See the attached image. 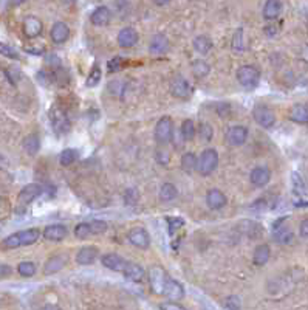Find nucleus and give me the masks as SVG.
<instances>
[{"label":"nucleus","instance_id":"f704fd0d","mask_svg":"<svg viewBox=\"0 0 308 310\" xmlns=\"http://www.w3.org/2000/svg\"><path fill=\"white\" fill-rule=\"evenodd\" d=\"M36 264L34 262H31V261H24V262H20L19 265H17V272H19V275L20 276H24V278H31V276H34L36 275Z\"/></svg>","mask_w":308,"mask_h":310},{"label":"nucleus","instance_id":"f3484780","mask_svg":"<svg viewBox=\"0 0 308 310\" xmlns=\"http://www.w3.org/2000/svg\"><path fill=\"white\" fill-rule=\"evenodd\" d=\"M42 30H44V25H42L40 19H37L36 16H30L24 21V33L27 37L34 39L42 33Z\"/></svg>","mask_w":308,"mask_h":310},{"label":"nucleus","instance_id":"6ab92c4d","mask_svg":"<svg viewBox=\"0 0 308 310\" xmlns=\"http://www.w3.org/2000/svg\"><path fill=\"white\" fill-rule=\"evenodd\" d=\"M99 255V250L96 247H84L76 253V262L79 265H92Z\"/></svg>","mask_w":308,"mask_h":310},{"label":"nucleus","instance_id":"58836bf2","mask_svg":"<svg viewBox=\"0 0 308 310\" xmlns=\"http://www.w3.org/2000/svg\"><path fill=\"white\" fill-rule=\"evenodd\" d=\"M197 133H198V137H200L201 141H211L212 137H214V130H212L211 124H208V123H201V124L198 126Z\"/></svg>","mask_w":308,"mask_h":310},{"label":"nucleus","instance_id":"aec40b11","mask_svg":"<svg viewBox=\"0 0 308 310\" xmlns=\"http://www.w3.org/2000/svg\"><path fill=\"white\" fill-rule=\"evenodd\" d=\"M110 19H112V11L107 7H98L90 16V22L95 27H106L110 24Z\"/></svg>","mask_w":308,"mask_h":310},{"label":"nucleus","instance_id":"864d4df0","mask_svg":"<svg viewBox=\"0 0 308 310\" xmlns=\"http://www.w3.org/2000/svg\"><path fill=\"white\" fill-rule=\"evenodd\" d=\"M152 2L155 4V5H166V4L171 2V0H152Z\"/></svg>","mask_w":308,"mask_h":310},{"label":"nucleus","instance_id":"4468645a","mask_svg":"<svg viewBox=\"0 0 308 310\" xmlns=\"http://www.w3.org/2000/svg\"><path fill=\"white\" fill-rule=\"evenodd\" d=\"M271 180V172L268 168H263V166H257L251 171L250 174V182L257 186V188H262L265 185H268Z\"/></svg>","mask_w":308,"mask_h":310},{"label":"nucleus","instance_id":"4d7b16f0","mask_svg":"<svg viewBox=\"0 0 308 310\" xmlns=\"http://www.w3.org/2000/svg\"><path fill=\"white\" fill-rule=\"evenodd\" d=\"M92 2H99V0H92Z\"/></svg>","mask_w":308,"mask_h":310},{"label":"nucleus","instance_id":"3c124183","mask_svg":"<svg viewBox=\"0 0 308 310\" xmlns=\"http://www.w3.org/2000/svg\"><path fill=\"white\" fill-rule=\"evenodd\" d=\"M122 61H124L122 57H115V59H112V61L109 62V70H110V71L118 70V68L121 67V62H122Z\"/></svg>","mask_w":308,"mask_h":310},{"label":"nucleus","instance_id":"2eb2a0df","mask_svg":"<svg viewBox=\"0 0 308 310\" xmlns=\"http://www.w3.org/2000/svg\"><path fill=\"white\" fill-rule=\"evenodd\" d=\"M40 194H42V186L37 183H30V185L24 186L22 191L19 192V202L24 205H28L33 200H36Z\"/></svg>","mask_w":308,"mask_h":310},{"label":"nucleus","instance_id":"4be33fe9","mask_svg":"<svg viewBox=\"0 0 308 310\" xmlns=\"http://www.w3.org/2000/svg\"><path fill=\"white\" fill-rule=\"evenodd\" d=\"M206 203L211 209H221L228 203V199L220 189H211L206 196Z\"/></svg>","mask_w":308,"mask_h":310},{"label":"nucleus","instance_id":"f03ea898","mask_svg":"<svg viewBox=\"0 0 308 310\" xmlns=\"http://www.w3.org/2000/svg\"><path fill=\"white\" fill-rule=\"evenodd\" d=\"M40 236L37 228H30L24 231H17L14 235H10L8 238L4 239V247L5 248H17V247H27L33 245Z\"/></svg>","mask_w":308,"mask_h":310},{"label":"nucleus","instance_id":"603ef678","mask_svg":"<svg viewBox=\"0 0 308 310\" xmlns=\"http://www.w3.org/2000/svg\"><path fill=\"white\" fill-rule=\"evenodd\" d=\"M277 33V28L274 27V25H268L266 28H265V34H268V36H274Z\"/></svg>","mask_w":308,"mask_h":310},{"label":"nucleus","instance_id":"6e6552de","mask_svg":"<svg viewBox=\"0 0 308 310\" xmlns=\"http://www.w3.org/2000/svg\"><path fill=\"white\" fill-rule=\"evenodd\" d=\"M253 117H254L256 123L265 129H271L276 124V115L266 106H256L253 110Z\"/></svg>","mask_w":308,"mask_h":310},{"label":"nucleus","instance_id":"c03bdc74","mask_svg":"<svg viewBox=\"0 0 308 310\" xmlns=\"http://www.w3.org/2000/svg\"><path fill=\"white\" fill-rule=\"evenodd\" d=\"M223 307L228 308V310H229V308H231V310H239V308L242 307V301H240V298L236 296V295L228 296L226 301H224V304H223Z\"/></svg>","mask_w":308,"mask_h":310},{"label":"nucleus","instance_id":"4c0bfd02","mask_svg":"<svg viewBox=\"0 0 308 310\" xmlns=\"http://www.w3.org/2000/svg\"><path fill=\"white\" fill-rule=\"evenodd\" d=\"M209 64L204 61H195L192 64V71L197 78H206L209 74Z\"/></svg>","mask_w":308,"mask_h":310},{"label":"nucleus","instance_id":"39448f33","mask_svg":"<svg viewBox=\"0 0 308 310\" xmlns=\"http://www.w3.org/2000/svg\"><path fill=\"white\" fill-rule=\"evenodd\" d=\"M174 137V121L169 117H163L158 120L155 126V140L160 144H166Z\"/></svg>","mask_w":308,"mask_h":310},{"label":"nucleus","instance_id":"5701e85b","mask_svg":"<svg viewBox=\"0 0 308 310\" xmlns=\"http://www.w3.org/2000/svg\"><path fill=\"white\" fill-rule=\"evenodd\" d=\"M50 36H51L53 42H56V44H64V42L68 39V36H70V28H68L67 24H64V22H56V24L51 27Z\"/></svg>","mask_w":308,"mask_h":310},{"label":"nucleus","instance_id":"423d86ee","mask_svg":"<svg viewBox=\"0 0 308 310\" xmlns=\"http://www.w3.org/2000/svg\"><path fill=\"white\" fill-rule=\"evenodd\" d=\"M248 137H250V130L245 126H233V127H229L224 133L226 143L229 146H234V147L245 144Z\"/></svg>","mask_w":308,"mask_h":310},{"label":"nucleus","instance_id":"a878e982","mask_svg":"<svg viewBox=\"0 0 308 310\" xmlns=\"http://www.w3.org/2000/svg\"><path fill=\"white\" fill-rule=\"evenodd\" d=\"M290 120L297 124H308V106L296 104L290 110Z\"/></svg>","mask_w":308,"mask_h":310},{"label":"nucleus","instance_id":"6e6d98bb","mask_svg":"<svg viewBox=\"0 0 308 310\" xmlns=\"http://www.w3.org/2000/svg\"><path fill=\"white\" fill-rule=\"evenodd\" d=\"M25 2V0H11V4L13 5H22Z\"/></svg>","mask_w":308,"mask_h":310},{"label":"nucleus","instance_id":"8fccbe9b","mask_svg":"<svg viewBox=\"0 0 308 310\" xmlns=\"http://www.w3.org/2000/svg\"><path fill=\"white\" fill-rule=\"evenodd\" d=\"M299 232L302 238H308V219L302 220L300 225H299Z\"/></svg>","mask_w":308,"mask_h":310},{"label":"nucleus","instance_id":"f8f14e48","mask_svg":"<svg viewBox=\"0 0 308 310\" xmlns=\"http://www.w3.org/2000/svg\"><path fill=\"white\" fill-rule=\"evenodd\" d=\"M283 220H285V217L280 219V220H277V222H274V225H273V232H274V241H276L277 244L286 245V244H291V242H293L294 235H293L291 229H288L286 226L280 225Z\"/></svg>","mask_w":308,"mask_h":310},{"label":"nucleus","instance_id":"393cba45","mask_svg":"<svg viewBox=\"0 0 308 310\" xmlns=\"http://www.w3.org/2000/svg\"><path fill=\"white\" fill-rule=\"evenodd\" d=\"M67 228L64 225H48L44 229V238L48 241H62L67 238Z\"/></svg>","mask_w":308,"mask_h":310},{"label":"nucleus","instance_id":"de8ad7c7","mask_svg":"<svg viewBox=\"0 0 308 310\" xmlns=\"http://www.w3.org/2000/svg\"><path fill=\"white\" fill-rule=\"evenodd\" d=\"M13 273V268L7 264H0V279H5V278H10Z\"/></svg>","mask_w":308,"mask_h":310},{"label":"nucleus","instance_id":"7ed1b4c3","mask_svg":"<svg viewBox=\"0 0 308 310\" xmlns=\"http://www.w3.org/2000/svg\"><path fill=\"white\" fill-rule=\"evenodd\" d=\"M237 81L245 89H256L260 81V71L253 65H243L236 73Z\"/></svg>","mask_w":308,"mask_h":310},{"label":"nucleus","instance_id":"37998d69","mask_svg":"<svg viewBox=\"0 0 308 310\" xmlns=\"http://www.w3.org/2000/svg\"><path fill=\"white\" fill-rule=\"evenodd\" d=\"M155 160L157 163H160L161 166H166L171 162V152L166 149H157L155 152Z\"/></svg>","mask_w":308,"mask_h":310},{"label":"nucleus","instance_id":"bb28decb","mask_svg":"<svg viewBox=\"0 0 308 310\" xmlns=\"http://www.w3.org/2000/svg\"><path fill=\"white\" fill-rule=\"evenodd\" d=\"M270 258H271V248L266 245V244H263V245H259L257 248H256V251H254V256H253V261H254V264L256 265H265L268 261H270Z\"/></svg>","mask_w":308,"mask_h":310},{"label":"nucleus","instance_id":"72a5a7b5","mask_svg":"<svg viewBox=\"0 0 308 310\" xmlns=\"http://www.w3.org/2000/svg\"><path fill=\"white\" fill-rule=\"evenodd\" d=\"M181 135L186 141H192L194 137L197 135V127L192 120H184L181 124Z\"/></svg>","mask_w":308,"mask_h":310},{"label":"nucleus","instance_id":"412c9836","mask_svg":"<svg viewBox=\"0 0 308 310\" xmlns=\"http://www.w3.org/2000/svg\"><path fill=\"white\" fill-rule=\"evenodd\" d=\"M262 14L266 21H274L282 14V2L280 0H266Z\"/></svg>","mask_w":308,"mask_h":310},{"label":"nucleus","instance_id":"cd10ccee","mask_svg":"<svg viewBox=\"0 0 308 310\" xmlns=\"http://www.w3.org/2000/svg\"><path fill=\"white\" fill-rule=\"evenodd\" d=\"M24 149L28 155H36L39 150H40V140H39V135L36 133H31L28 137H25L24 140Z\"/></svg>","mask_w":308,"mask_h":310},{"label":"nucleus","instance_id":"c85d7f7f","mask_svg":"<svg viewBox=\"0 0 308 310\" xmlns=\"http://www.w3.org/2000/svg\"><path fill=\"white\" fill-rule=\"evenodd\" d=\"M178 196V189L174 183H163L160 188V199L163 202H172Z\"/></svg>","mask_w":308,"mask_h":310},{"label":"nucleus","instance_id":"a19ab883","mask_svg":"<svg viewBox=\"0 0 308 310\" xmlns=\"http://www.w3.org/2000/svg\"><path fill=\"white\" fill-rule=\"evenodd\" d=\"M90 223V229H92V235H102V232L107 231L109 225L104 220H92Z\"/></svg>","mask_w":308,"mask_h":310},{"label":"nucleus","instance_id":"7c9ffc66","mask_svg":"<svg viewBox=\"0 0 308 310\" xmlns=\"http://www.w3.org/2000/svg\"><path fill=\"white\" fill-rule=\"evenodd\" d=\"M197 166H198V159L192 152H188L181 157V169L186 171V172H194L197 171Z\"/></svg>","mask_w":308,"mask_h":310},{"label":"nucleus","instance_id":"a211bd4d","mask_svg":"<svg viewBox=\"0 0 308 310\" xmlns=\"http://www.w3.org/2000/svg\"><path fill=\"white\" fill-rule=\"evenodd\" d=\"M163 295H166V296H168L169 299H172V301H178V299H181V298L184 296V287H183L178 281L169 278V279H166Z\"/></svg>","mask_w":308,"mask_h":310},{"label":"nucleus","instance_id":"c9c22d12","mask_svg":"<svg viewBox=\"0 0 308 310\" xmlns=\"http://www.w3.org/2000/svg\"><path fill=\"white\" fill-rule=\"evenodd\" d=\"M291 183H293V191H294L297 196H305V194H306V186H305L302 177H300L297 172H293V176H291Z\"/></svg>","mask_w":308,"mask_h":310},{"label":"nucleus","instance_id":"49530a36","mask_svg":"<svg viewBox=\"0 0 308 310\" xmlns=\"http://www.w3.org/2000/svg\"><path fill=\"white\" fill-rule=\"evenodd\" d=\"M0 54L5 56V57H10V59H19L20 57L19 53L7 44H0Z\"/></svg>","mask_w":308,"mask_h":310},{"label":"nucleus","instance_id":"09e8293b","mask_svg":"<svg viewBox=\"0 0 308 310\" xmlns=\"http://www.w3.org/2000/svg\"><path fill=\"white\" fill-rule=\"evenodd\" d=\"M160 308H163V310H181L183 308V305L181 304H177V302H165V304H161L160 305Z\"/></svg>","mask_w":308,"mask_h":310},{"label":"nucleus","instance_id":"ddd939ff","mask_svg":"<svg viewBox=\"0 0 308 310\" xmlns=\"http://www.w3.org/2000/svg\"><path fill=\"white\" fill-rule=\"evenodd\" d=\"M139 41V36H138V31L135 28H122L118 34V45L122 47V48H132L138 44Z\"/></svg>","mask_w":308,"mask_h":310},{"label":"nucleus","instance_id":"20e7f679","mask_svg":"<svg viewBox=\"0 0 308 310\" xmlns=\"http://www.w3.org/2000/svg\"><path fill=\"white\" fill-rule=\"evenodd\" d=\"M218 166V153L214 149H206L201 152V155L198 157V166L197 171L201 176H209L212 174Z\"/></svg>","mask_w":308,"mask_h":310},{"label":"nucleus","instance_id":"0eeeda50","mask_svg":"<svg viewBox=\"0 0 308 310\" xmlns=\"http://www.w3.org/2000/svg\"><path fill=\"white\" fill-rule=\"evenodd\" d=\"M171 93L175 98L186 100L192 95V87L184 76L177 74L175 78H172V81H171Z\"/></svg>","mask_w":308,"mask_h":310},{"label":"nucleus","instance_id":"9d476101","mask_svg":"<svg viewBox=\"0 0 308 310\" xmlns=\"http://www.w3.org/2000/svg\"><path fill=\"white\" fill-rule=\"evenodd\" d=\"M127 238H129V242H130L132 245L138 247V248L146 250V248L150 247V235L147 232V229H144V228H141V226L130 229V232H129Z\"/></svg>","mask_w":308,"mask_h":310},{"label":"nucleus","instance_id":"5fc2aeb1","mask_svg":"<svg viewBox=\"0 0 308 310\" xmlns=\"http://www.w3.org/2000/svg\"><path fill=\"white\" fill-rule=\"evenodd\" d=\"M76 2H78V0H64L65 5H74Z\"/></svg>","mask_w":308,"mask_h":310},{"label":"nucleus","instance_id":"dca6fc26","mask_svg":"<svg viewBox=\"0 0 308 310\" xmlns=\"http://www.w3.org/2000/svg\"><path fill=\"white\" fill-rule=\"evenodd\" d=\"M169 50V41L165 34H157L153 36V39L150 41V45H149V51L150 54L153 56H161V54H166Z\"/></svg>","mask_w":308,"mask_h":310},{"label":"nucleus","instance_id":"79ce46f5","mask_svg":"<svg viewBox=\"0 0 308 310\" xmlns=\"http://www.w3.org/2000/svg\"><path fill=\"white\" fill-rule=\"evenodd\" d=\"M139 200V192L136 188H129L126 192H124V202L126 205H136Z\"/></svg>","mask_w":308,"mask_h":310},{"label":"nucleus","instance_id":"e433bc0d","mask_svg":"<svg viewBox=\"0 0 308 310\" xmlns=\"http://www.w3.org/2000/svg\"><path fill=\"white\" fill-rule=\"evenodd\" d=\"M74 236L78 239H87L89 236H92V229H90V223L89 222H81L76 225L74 228Z\"/></svg>","mask_w":308,"mask_h":310},{"label":"nucleus","instance_id":"c756f323","mask_svg":"<svg viewBox=\"0 0 308 310\" xmlns=\"http://www.w3.org/2000/svg\"><path fill=\"white\" fill-rule=\"evenodd\" d=\"M194 48L200 54H208L212 50V41L208 36H197L194 39Z\"/></svg>","mask_w":308,"mask_h":310},{"label":"nucleus","instance_id":"b1692460","mask_svg":"<svg viewBox=\"0 0 308 310\" xmlns=\"http://www.w3.org/2000/svg\"><path fill=\"white\" fill-rule=\"evenodd\" d=\"M67 264V258L62 256V255H56V256H51L47 262H45V267H44V273L45 275H53V273H57L60 272Z\"/></svg>","mask_w":308,"mask_h":310},{"label":"nucleus","instance_id":"ea45409f","mask_svg":"<svg viewBox=\"0 0 308 310\" xmlns=\"http://www.w3.org/2000/svg\"><path fill=\"white\" fill-rule=\"evenodd\" d=\"M101 76H102L101 68H99L98 65H95V67L92 68L89 78H87V87H95V86H98L99 81H101Z\"/></svg>","mask_w":308,"mask_h":310},{"label":"nucleus","instance_id":"f257e3e1","mask_svg":"<svg viewBox=\"0 0 308 310\" xmlns=\"http://www.w3.org/2000/svg\"><path fill=\"white\" fill-rule=\"evenodd\" d=\"M101 262H102V265L107 267L109 270L122 273L127 279H130V281H133V282H139V281H142L144 276H146V272H144L142 267H139L138 264L130 262V261H127V259H124L122 256L115 255V253L104 255V256L101 258Z\"/></svg>","mask_w":308,"mask_h":310},{"label":"nucleus","instance_id":"9b49d317","mask_svg":"<svg viewBox=\"0 0 308 310\" xmlns=\"http://www.w3.org/2000/svg\"><path fill=\"white\" fill-rule=\"evenodd\" d=\"M50 118H51V123H53V127L57 133H65L68 129H70V121H68V117L67 113L59 109V107H54L51 112H50Z\"/></svg>","mask_w":308,"mask_h":310},{"label":"nucleus","instance_id":"1a4fd4ad","mask_svg":"<svg viewBox=\"0 0 308 310\" xmlns=\"http://www.w3.org/2000/svg\"><path fill=\"white\" fill-rule=\"evenodd\" d=\"M166 272L161 267H152L149 270V282L153 290V293L163 295L165 292V284H166Z\"/></svg>","mask_w":308,"mask_h":310},{"label":"nucleus","instance_id":"473e14b6","mask_svg":"<svg viewBox=\"0 0 308 310\" xmlns=\"http://www.w3.org/2000/svg\"><path fill=\"white\" fill-rule=\"evenodd\" d=\"M231 48H233L236 53H243L247 45H245V34L242 30H237L233 36V41H231Z\"/></svg>","mask_w":308,"mask_h":310},{"label":"nucleus","instance_id":"2f4dec72","mask_svg":"<svg viewBox=\"0 0 308 310\" xmlns=\"http://www.w3.org/2000/svg\"><path fill=\"white\" fill-rule=\"evenodd\" d=\"M78 159H79L78 150H76V149H65V150H62V153H60L59 162H60L62 166H70V165H73Z\"/></svg>","mask_w":308,"mask_h":310},{"label":"nucleus","instance_id":"a18cd8bd","mask_svg":"<svg viewBox=\"0 0 308 310\" xmlns=\"http://www.w3.org/2000/svg\"><path fill=\"white\" fill-rule=\"evenodd\" d=\"M184 225V220L180 219V217H168V228H169V232L174 235V232L180 228H183Z\"/></svg>","mask_w":308,"mask_h":310}]
</instances>
